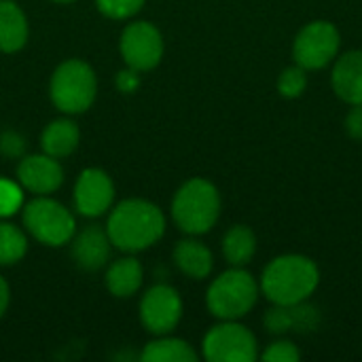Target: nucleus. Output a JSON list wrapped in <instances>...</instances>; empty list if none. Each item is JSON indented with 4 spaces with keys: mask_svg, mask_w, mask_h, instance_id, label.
<instances>
[{
    "mask_svg": "<svg viewBox=\"0 0 362 362\" xmlns=\"http://www.w3.org/2000/svg\"><path fill=\"white\" fill-rule=\"evenodd\" d=\"M55 2H72V0H55Z\"/></svg>",
    "mask_w": 362,
    "mask_h": 362,
    "instance_id": "nucleus-31",
    "label": "nucleus"
},
{
    "mask_svg": "<svg viewBox=\"0 0 362 362\" xmlns=\"http://www.w3.org/2000/svg\"><path fill=\"white\" fill-rule=\"evenodd\" d=\"M308 87V74H305V68L301 66H291L286 68L280 78H278V91L280 95L293 100V98H299Z\"/></svg>",
    "mask_w": 362,
    "mask_h": 362,
    "instance_id": "nucleus-22",
    "label": "nucleus"
},
{
    "mask_svg": "<svg viewBox=\"0 0 362 362\" xmlns=\"http://www.w3.org/2000/svg\"><path fill=\"white\" fill-rule=\"evenodd\" d=\"M140 358L144 362H195L197 354L187 341L161 335V339L144 346Z\"/></svg>",
    "mask_w": 362,
    "mask_h": 362,
    "instance_id": "nucleus-20",
    "label": "nucleus"
},
{
    "mask_svg": "<svg viewBox=\"0 0 362 362\" xmlns=\"http://www.w3.org/2000/svg\"><path fill=\"white\" fill-rule=\"evenodd\" d=\"M320 272L318 265L303 255H282L274 259L261 278L263 295L276 305H299L305 303L318 288Z\"/></svg>",
    "mask_w": 362,
    "mask_h": 362,
    "instance_id": "nucleus-2",
    "label": "nucleus"
},
{
    "mask_svg": "<svg viewBox=\"0 0 362 362\" xmlns=\"http://www.w3.org/2000/svg\"><path fill=\"white\" fill-rule=\"evenodd\" d=\"M115 202V185L110 176L98 168L81 172L74 185V206L78 214L95 218L110 210Z\"/></svg>",
    "mask_w": 362,
    "mask_h": 362,
    "instance_id": "nucleus-11",
    "label": "nucleus"
},
{
    "mask_svg": "<svg viewBox=\"0 0 362 362\" xmlns=\"http://www.w3.org/2000/svg\"><path fill=\"white\" fill-rule=\"evenodd\" d=\"M339 32L331 21H312L297 34L293 42V57L305 70H320L329 66L339 53Z\"/></svg>",
    "mask_w": 362,
    "mask_h": 362,
    "instance_id": "nucleus-7",
    "label": "nucleus"
},
{
    "mask_svg": "<svg viewBox=\"0 0 362 362\" xmlns=\"http://www.w3.org/2000/svg\"><path fill=\"white\" fill-rule=\"evenodd\" d=\"M0 148H2V153H6L8 157L21 155V151H23V138L17 136V134H4V136H2V142H0Z\"/></svg>",
    "mask_w": 362,
    "mask_h": 362,
    "instance_id": "nucleus-28",
    "label": "nucleus"
},
{
    "mask_svg": "<svg viewBox=\"0 0 362 362\" xmlns=\"http://www.w3.org/2000/svg\"><path fill=\"white\" fill-rule=\"evenodd\" d=\"M346 132L354 138L362 140V104L352 106V110L346 117Z\"/></svg>",
    "mask_w": 362,
    "mask_h": 362,
    "instance_id": "nucleus-27",
    "label": "nucleus"
},
{
    "mask_svg": "<svg viewBox=\"0 0 362 362\" xmlns=\"http://www.w3.org/2000/svg\"><path fill=\"white\" fill-rule=\"evenodd\" d=\"M182 318V299L176 288L157 284L146 291L140 301V320L146 331L155 335H168Z\"/></svg>",
    "mask_w": 362,
    "mask_h": 362,
    "instance_id": "nucleus-10",
    "label": "nucleus"
},
{
    "mask_svg": "<svg viewBox=\"0 0 362 362\" xmlns=\"http://www.w3.org/2000/svg\"><path fill=\"white\" fill-rule=\"evenodd\" d=\"M6 305H8V284L0 278V318L6 312Z\"/></svg>",
    "mask_w": 362,
    "mask_h": 362,
    "instance_id": "nucleus-30",
    "label": "nucleus"
},
{
    "mask_svg": "<svg viewBox=\"0 0 362 362\" xmlns=\"http://www.w3.org/2000/svg\"><path fill=\"white\" fill-rule=\"evenodd\" d=\"M221 214V197L212 182L204 178H191L185 182L172 202L174 223L191 235L208 233Z\"/></svg>",
    "mask_w": 362,
    "mask_h": 362,
    "instance_id": "nucleus-3",
    "label": "nucleus"
},
{
    "mask_svg": "<svg viewBox=\"0 0 362 362\" xmlns=\"http://www.w3.org/2000/svg\"><path fill=\"white\" fill-rule=\"evenodd\" d=\"M17 180L21 189L36 193V195H49L57 191L64 182V170L51 155H28L17 165Z\"/></svg>",
    "mask_w": 362,
    "mask_h": 362,
    "instance_id": "nucleus-12",
    "label": "nucleus"
},
{
    "mask_svg": "<svg viewBox=\"0 0 362 362\" xmlns=\"http://www.w3.org/2000/svg\"><path fill=\"white\" fill-rule=\"evenodd\" d=\"M95 2H98L100 13L112 19L134 17L144 6V0H95Z\"/></svg>",
    "mask_w": 362,
    "mask_h": 362,
    "instance_id": "nucleus-24",
    "label": "nucleus"
},
{
    "mask_svg": "<svg viewBox=\"0 0 362 362\" xmlns=\"http://www.w3.org/2000/svg\"><path fill=\"white\" fill-rule=\"evenodd\" d=\"M106 233L119 250L140 252L161 240L165 233V216L146 199H125L112 208Z\"/></svg>",
    "mask_w": 362,
    "mask_h": 362,
    "instance_id": "nucleus-1",
    "label": "nucleus"
},
{
    "mask_svg": "<svg viewBox=\"0 0 362 362\" xmlns=\"http://www.w3.org/2000/svg\"><path fill=\"white\" fill-rule=\"evenodd\" d=\"M204 356L210 362H255L259 356L257 339L246 327L225 320L206 333Z\"/></svg>",
    "mask_w": 362,
    "mask_h": 362,
    "instance_id": "nucleus-8",
    "label": "nucleus"
},
{
    "mask_svg": "<svg viewBox=\"0 0 362 362\" xmlns=\"http://www.w3.org/2000/svg\"><path fill=\"white\" fill-rule=\"evenodd\" d=\"M78 140H81L78 125L70 119H57L45 127L40 144L47 155L57 159V157L70 155L78 146Z\"/></svg>",
    "mask_w": 362,
    "mask_h": 362,
    "instance_id": "nucleus-17",
    "label": "nucleus"
},
{
    "mask_svg": "<svg viewBox=\"0 0 362 362\" xmlns=\"http://www.w3.org/2000/svg\"><path fill=\"white\" fill-rule=\"evenodd\" d=\"M28 40V21L13 0H0V51L15 53Z\"/></svg>",
    "mask_w": 362,
    "mask_h": 362,
    "instance_id": "nucleus-16",
    "label": "nucleus"
},
{
    "mask_svg": "<svg viewBox=\"0 0 362 362\" xmlns=\"http://www.w3.org/2000/svg\"><path fill=\"white\" fill-rule=\"evenodd\" d=\"M299 358H301L299 348H297L293 341H286V339L274 341V344L263 352V361L267 362H297Z\"/></svg>",
    "mask_w": 362,
    "mask_h": 362,
    "instance_id": "nucleus-26",
    "label": "nucleus"
},
{
    "mask_svg": "<svg viewBox=\"0 0 362 362\" xmlns=\"http://www.w3.org/2000/svg\"><path fill=\"white\" fill-rule=\"evenodd\" d=\"M23 202V193H21V185L0 178V218L4 216H13Z\"/></svg>",
    "mask_w": 362,
    "mask_h": 362,
    "instance_id": "nucleus-23",
    "label": "nucleus"
},
{
    "mask_svg": "<svg viewBox=\"0 0 362 362\" xmlns=\"http://www.w3.org/2000/svg\"><path fill=\"white\" fill-rule=\"evenodd\" d=\"M98 93V81L89 64L81 59H68L57 66L51 76V100L68 115L85 112Z\"/></svg>",
    "mask_w": 362,
    "mask_h": 362,
    "instance_id": "nucleus-5",
    "label": "nucleus"
},
{
    "mask_svg": "<svg viewBox=\"0 0 362 362\" xmlns=\"http://www.w3.org/2000/svg\"><path fill=\"white\" fill-rule=\"evenodd\" d=\"M121 55L127 68L136 72L155 68L163 57L161 32L148 21L129 23L121 34Z\"/></svg>",
    "mask_w": 362,
    "mask_h": 362,
    "instance_id": "nucleus-9",
    "label": "nucleus"
},
{
    "mask_svg": "<svg viewBox=\"0 0 362 362\" xmlns=\"http://www.w3.org/2000/svg\"><path fill=\"white\" fill-rule=\"evenodd\" d=\"M331 83L344 102L362 104V51H348L335 62Z\"/></svg>",
    "mask_w": 362,
    "mask_h": 362,
    "instance_id": "nucleus-14",
    "label": "nucleus"
},
{
    "mask_svg": "<svg viewBox=\"0 0 362 362\" xmlns=\"http://www.w3.org/2000/svg\"><path fill=\"white\" fill-rule=\"evenodd\" d=\"M142 278H144L142 265L136 259L125 257V259L115 261L108 267V272H106V286H108V291L115 297L125 299V297H132L140 288Z\"/></svg>",
    "mask_w": 362,
    "mask_h": 362,
    "instance_id": "nucleus-18",
    "label": "nucleus"
},
{
    "mask_svg": "<svg viewBox=\"0 0 362 362\" xmlns=\"http://www.w3.org/2000/svg\"><path fill=\"white\" fill-rule=\"evenodd\" d=\"M28 240L21 229L11 223H0V265H13L23 259Z\"/></svg>",
    "mask_w": 362,
    "mask_h": 362,
    "instance_id": "nucleus-21",
    "label": "nucleus"
},
{
    "mask_svg": "<svg viewBox=\"0 0 362 362\" xmlns=\"http://www.w3.org/2000/svg\"><path fill=\"white\" fill-rule=\"evenodd\" d=\"M174 263L178 265V269L193 278V280H204L210 276L212 267H214V259L212 252L197 240H182L176 244L174 248Z\"/></svg>",
    "mask_w": 362,
    "mask_h": 362,
    "instance_id": "nucleus-15",
    "label": "nucleus"
},
{
    "mask_svg": "<svg viewBox=\"0 0 362 362\" xmlns=\"http://www.w3.org/2000/svg\"><path fill=\"white\" fill-rule=\"evenodd\" d=\"M257 252V238L250 227L246 225H235L231 227L225 238H223V255L229 265L233 267H244L252 261Z\"/></svg>",
    "mask_w": 362,
    "mask_h": 362,
    "instance_id": "nucleus-19",
    "label": "nucleus"
},
{
    "mask_svg": "<svg viewBox=\"0 0 362 362\" xmlns=\"http://www.w3.org/2000/svg\"><path fill=\"white\" fill-rule=\"evenodd\" d=\"M117 87H119L121 91H125V93L134 91V89L138 87V72L132 70V68L119 72V76H117Z\"/></svg>",
    "mask_w": 362,
    "mask_h": 362,
    "instance_id": "nucleus-29",
    "label": "nucleus"
},
{
    "mask_svg": "<svg viewBox=\"0 0 362 362\" xmlns=\"http://www.w3.org/2000/svg\"><path fill=\"white\" fill-rule=\"evenodd\" d=\"M110 238L98 225L85 227L72 242V259L85 272H98L110 257Z\"/></svg>",
    "mask_w": 362,
    "mask_h": 362,
    "instance_id": "nucleus-13",
    "label": "nucleus"
},
{
    "mask_svg": "<svg viewBox=\"0 0 362 362\" xmlns=\"http://www.w3.org/2000/svg\"><path fill=\"white\" fill-rule=\"evenodd\" d=\"M265 327H267L272 333H286V331L295 329L293 305H291V308L278 305V308L269 310V312L265 314Z\"/></svg>",
    "mask_w": 362,
    "mask_h": 362,
    "instance_id": "nucleus-25",
    "label": "nucleus"
},
{
    "mask_svg": "<svg viewBox=\"0 0 362 362\" xmlns=\"http://www.w3.org/2000/svg\"><path fill=\"white\" fill-rule=\"evenodd\" d=\"M259 299L257 280L242 267L221 274L208 288L206 303L212 316L221 320H238L246 316Z\"/></svg>",
    "mask_w": 362,
    "mask_h": 362,
    "instance_id": "nucleus-4",
    "label": "nucleus"
},
{
    "mask_svg": "<svg viewBox=\"0 0 362 362\" xmlns=\"http://www.w3.org/2000/svg\"><path fill=\"white\" fill-rule=\"evenodd\" d=\"M23 227L45 246H64L74 235V216L51 197H36L23 208Z\"/></svg>",
    "mask_w": 362,
    "mask_h": 362,
    "instance_id": "nucleus-6",
    "label": "nucleus"
}]
</instances>
